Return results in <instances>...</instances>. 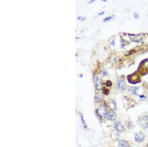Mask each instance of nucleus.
<instances>
[{
    "label": "nucleus",
    "mask_w": 148,
    "mask_h": 147,
    "mask_svg": "<svg viewBox=\"0 0 148 147\" xmlns=\"http://www.w3.org/2000/svg\"><path fill=\"white\" fill-rule=\"evenodd\" d=\"M97 113L98 115L99 116V117L102 118L103 117H106L107 112L106 109V108L104 106H101L97 109Z\"/></svg>",
    "instance_id": "nucleus-1"
},
{
    "label": "nucleus",
    "mask_w": 148,
    "mask_h": 147,
    "mask_svg": "<svg viewBox=\"0 0 148 147\" xmlns=\"http://www.w3.org/2000/svg\"><path fill=\"white\" fill-rule=\"evenodd\" d=\"M117 87L119 90L123 91L126 89V84L122 79H118L117 81Z\"/></svg>",
    "instance_id": "nucleus-2"
},
{
    "label": "nucleus",
    "mask_w": 148,
    "mask_h": 147,
    "mask_svg": "<svg viewBox=\"0 0 148 147\" xmlns=\"http://www.w3.org/2000/svg\"><path fill=\"white\" fill-rule=\"evenodd\" d=\"M94 82H95V87L96 89L97 90H100L102 88V85H103L101 79L99 77L96 76L95 78Z\"/></svg>",
    "instance_id": "nucleus-3"
},
{
    "label": "nucleus",
    "mask_w": 148,
    "mask_h": 147,
    "mask_svg": "<svg viewBox=\"0 0 148 147\" xmlns=\"http://www.w3.org/2000/svg\"><path fill=\"white\" fill-rule=\"evenodd\" d=\"M145 139V135L141 132L137 133L135 135V141L138 142H142Z\"/></svg>",
    "instance_id": "nucleus-4"
},
{
    "label": "nucleus",
    "mask_w": 148,
    "mask_h": 147,
    "mask_svg": "<svg viewBox=\"0 0 148 147\" xmlns=\"http://www.w3.org/2000/svg\"><path fill=\"white\" fill-rule=\"evenodd\" d=\"M106 117L109 120L114 121L116 120L117 116H116V114L114 113V112L109 111V112H107L106 115Z\"/></svg>",
    "instance_id": "nucleus-5"
},
{
    "label": "nucleus",
    "mask_w": 148,
    "mask_h": 147,
    "mask_svg": "<svg viewBox=\"0 0 148 147\" xmlns=\"http://www.w3.org/2000/svg\"><path fill=\"white\" fill-rule=\"evenodd\" d=\"M115 129L118 132H122L124 131V127L122 124L119 121L117 122L115 125Z\"/></svg>",
    "instance_id": "nucleus-6"
},
{
    "label": "nucleus",
    "mask_w": 148,
    "mask_h": 147,
    "mask_svg": "<svg viewBox=\"0 0 148 147\" xmlns=\"http://www.w3.org/2000/svg\"><path fill=\"white\" fill-rule=\"evenodd\" d=\"M131 36H130V37L131 40L134 42H139L141 40L142 38V36H141V34H137V35L131 34Z\"/></svg>",
    "instance_id": "nucleus-7"
},
{
    "label": "nucleus",
    "mask_w": 148,
    "mask_h": 147,
    "mask_svg": "<svg viewBox=\"0 0 148 147\" xmlns=\"http://www.w3.org/2000/svg\"><path fill=\"white\" fill-rule=\"evenodd\" d=\"M108 106H109V107L110 108V109L112 111H115L117 109V106H116V103L113 100H111L109 101Z\"/></svg>",
    "instance_id": "nucleus-8"
},
{
    "label": "nucleus",
    "mask_w": 148,
    "mask_h": 147,
    "mask_svg": "<svg viewBox=\"0 0 148 147\" xmlns=\"http://www.w3.org/2000/svg\"><path fill=\"white\" fill-rule=\"evenodd\" d=\"M118 147H130L128 143L125 141H121L118 144Z\"/></svg>",
    "instance_id": "nucleus-9"
},
{
    "label": "nucleus",
    "mask_w": 148,
    "mask_h": 147,
    "mask_svg": "<svg viewBox=\"0 0 148 147\" xmlns=\"http://www.w3.org/2000/svg\"><path fill=\"white\" fill-rule=\"evenodd\" d=\"M103 99V96L100 93H97L95 95V100L97 102H100Z\"/></svg>",
    "instance_id": "nucleus-10"
},
{
    "label": "nucleus",
    "mask_w": 148,
    "mask_h": 147,
    "mask_svg": "<svg viewBox=\"0 0 148 147\" xmlns=\"http://www.w3.org/2000/svg\"><path fill=\"white\" fill-rule=\"evenodd\" d=\"M138 89L139 88L138 87H130L129 88V91L133 94H136Z\"/></svg>",
    "instance_id": "nucleus-11"
},
{
    "label": "nucleus",
    "mask_w": 148,
    "mask_h": 147,
    "mask_svg": "<svg viewBox=\"0 0 148 147\" xmlns=\"http://www.w3.org/2000/svg\"><path fill=\"white\" fill-rule=\"evenodd\" d=\"M81 120H82V123H83V124L84 127H85V128H87V125H86V123L85 121H84V118H83V116H82V115H81Z\"/></svg>",
    "instance_id": "nucleus-12"
},
{
    "label": "nucleus",
    "mask_w": 148,
    "mask_h": 147,
    "mask_svg": "<svg viewBox=\"0 0 148 147\" xmlns=\"http://www.w3.org/2000/svg\"><path fill=\"white\" fill-rule=\"evenodd\" d=\"M112 18V16H108V17H106V18H105L103 19V22H108V21L110 20Z\"/></svg>",
    "instance_id": "nucleus-13"
},
{
    "label": "nucleus",
    "mask_w": 148,
    "mask_h": 147,
    "mask_svg": "<svg viewBox=\"0 0 148 147\" xmlns=\"http://www.w3.org/2000/svg\"><path fill=\"white\" fill-rule=\"evenodd\" d=\"M106 85L108 87H111L112 85V83L110 81H107L106 82Z\"/></svg>",
    "instance_id": "nucleus-14"
},
{
    "label": "nucleus",
    "mask_w": 148,
    "mask_h": 147,
    "mask_svg": "<svg viewBox=\"0 0 148 147\" xmlns=\"http://www.w3.org/2000/svg\"><path fill=\"white\" fill-rule=\"evenodd\" d=\"M103 92L105 95H107L109 94V91L107 89H104V90H103Z\"/></svg>",
    "instance_id": "nucleus-15"
},
{
    "label": "nucleus",
    "mask_w": 148,
    "mask_h": 147,
    "mask_svg": "<svg viewBox=\"0 0 148 147\" xmlns=\"http://www.w3.org/2000/svg\"><path fill=\"white\" fill-rule=\"evenodd\" d=\"M77 19L79 20H81V21H83L84 20L86 19V18H83V17H82L81 16H78L77 17Z\"/></svg>",
    "instance_id": "nucleus-16"
},
{
    "label": "nucleus",
    "mask_w": 148,
    "mask_h": 147,
    "mask_svg": "<svg viewBox=\"0 0 148 147\" xmlns=\"http://www.w3.org/2000/svg\"><path fill=\"white\" fill-rule=\"evenodd\" d=\"M143 119L144 120H148V116H147V115H146V116H144L143 117Z\"/></svg>",
    "instance_id": "nucleus-17"
},
{
    "label": "nucleus",
    "mask_w": 148,
    "mask_h": 147,
    "mask_svg": "<svg viewBox=\"0 0 148 147\" xmlns=\"http://www.w3.org/2000/svg\"><path fill=\"white\" fill-rule=\"evenodd\" d=\"M104 13H105V11H102V12H101L99 13L98 14V16H102L103 15H104Z\"/></svg>",
    "instance_id": "nucleus-18"
},
{
    "label": "nucleus",
    "mask_w": 148,
    "mask_h": 147,
    "mask_svg": "<svg viewBox=\"0 0 148 147\" xmlns=\"http://www.w3.org/2000/svg\"><path fill=\"white\" fill-rule=\"evenodd\" d=\"M146 127L147 128H148V122H147L146 124Z\"/></svg>",
    "instance_id": "nucleus-19"
}]
</instances>
